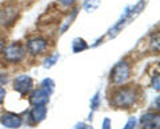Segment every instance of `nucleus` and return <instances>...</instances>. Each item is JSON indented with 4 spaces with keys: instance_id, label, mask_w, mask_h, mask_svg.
Here are the masks:
<instances>
[{
    "instance_id": "nucleus-14",
    "label": "nucleus",
    "mask_w": 160,
    "mask_h": 129,
    "mask_svg": "<svg viewBox=\"0 0 160 129\" xmlns=\"http://www.w3.org/2000/svg\"><path fill=\"white\" fill-rule=\"evenodd\" d=\"M59 60V53H52V55H48V56L44 59V61H43V67L48 69V68H52L55 64L58 63Z\"/></svg>"
},
{
    "instance_id": "nucleus-24",
    "label": "nucleus",
    "mask_w": 160,
    "mask_h": 129,
    "mask_svg": "<svg viewBox=\"0 0 160 129\" xmlns=\"http://www.w3.org/2000/svg\"><path fill=\"white\" fill-rule=\"evenodd\" d=\"M4 47H6V41H4V37L0 36V55H2Z\"/></svg>"
},
{
    "instance_id": "nucleus-1",
    "label": "nucleus",
    "mask_w": 160,
    "mask_h": 129,
    "mask_svg": "<svg viewBox=\"0 0 160 129\" xmlns=\"http://www.w3.org/2000/svg\"><path fill=\"white\" fill-rule=\"evenodd\" d=\"M140 98V89L133 85H120L113 89L109 103L116 109H129L138 104Z\"/></svg>"
},
{
    "instance_id": "nucleus-20",
    "label": "nucleus",
    "mask_w": 160,
    "mask_h": 129,
    "mask_svg": "<svg viewBox=\"0 0 160 129\" xmlns=\"http://www.w3.org/2000/svg\"><path fill=\"white\" fill-rule=\"evenodd\" d=\"M102 129H112V121L109 117H104L102 122Z\"/></svg>"
},
{
    "instance_id": "nucleus-2",
    "label": "nucleus",
    "mask_w": 160,
    "mask_h": 129,
    "mask_svg": "<svg viewBox=\"0 0 160 129\" xmlns=\"http://www.w3.org/2000/svg\"><path fill=\"white\" fill-rule=\"evenodd\" d=\"M146 7V2L144 0H142V2H139L138 4H135L133 7H128L126 8V11H124V13L122 15V17L119 19V20L116 22V24L109 29L108 31V37L109 39H113L116 37L118 35L123 31L124 28H126L129 23H131L135 17L138 16V15L143 11V8Z\"/></svg>"
},
{
    "instance_id": "nucleus-22",
    "label": "nucleus",
    "mask_w": 160,
    "mask_h": 129,
    "mask_svg": "<svg viewBox=\"0 0 160 129\" xmlns=\"http://www.w3.org/2000/svg\"><path fill=\"white\" fill-rule=\"evenodd\" d=\"M6 96H7V91L4 87H0V107L4 104V100H6Z\"/></svg>"
},
{
    "instance_id": "nucleus-16",
    "label": "nucleus",
    "mask_w": 160,
    "mask_h": 129,
    "mask_svg": "<svg viewBox=\"0 0 160 129\" xmlns=\"http://www.w3.org/2000/svg\"><path fill=\"white\" fill-rule=\"evenodd\" d=\"M40 87L44 88L46 91H48V92L52 95V92H53V89H55V81L52 80V79L47 77V79H44V80L40 83Z\"/></svg>"
},
{
    "instance_id": "nucleus-12",
    "label": "nucleus",
    "mask_w": 160,
    "mask_h": 129,
    "mask_svg": "<svg viewBox=\"0 0 160 129\" xmlns=\"http://www.w3.org/2000/svg\"><path fill=\"white\" fill-rule=\"evenodd\" d=\"M78 13H79V8H73L72 11H69V13L67 15V17L64 19L62 24H60V28H59V35H63V33L66 32L69 27L72 26V23H73L75 19H76Z\"/></svg>"
},
{
    "instance_id": "nucleus-26",
    "label": "nucleus",
    "mask_w": 160,
    "mask_h": 129,
    "mask_svg": "<svg viewBox=\"0 0 160 129\" xmlns=\"http://www.w3.org/2000/svg\"><path fill=\"white\" fill-rule=\"evenodd\" d=\"M84 129H93V127L92 125H86V127H84Z\"/></svg>"
},
{
    "instance_id": "nucleus-10",
    "label": "nucleus",
    "mask_w": 160,
    "mask_h": 129,
    "mask_svg": "<svg viewBox=\"0 0 160 129\" xmlns=\"http://www.w3.org/2000/svg\"><path fill=\"white\" fill-rule=\"evenodd\" d=\"M139 124L142 129H159L160 117L158 112H146L139 118Z\"/></svg>"
},
{
    "instance_id": "nucleus-8",
    "label": "nucleus",
    "mask_w": 160,
    "mask_h": 129,
    "mask_svg": "<svg viewBox=\"0 0 160 129\" xmlns=\"http://www.w3.org/2000/svg\"><path fill=\"white\" fill-rule=\"evenodd\" d=\"M23 117L13 112H3L0 115V124L6 129H19L23 125Z\"/></svg>"
},
{
    "instance_id": "nucleus-17",
    "label": "nucleus",
    "mask_w": 160,
    "mask_h": 129,
    "mask_svg": "<svg viewBox=\"0 0 160 129\" xmlns=\"http://www.w3.org/2000/svg\"><path fill=\"white\" fill-rule=\"evenodd\" d=\"M99 107H100V92H96L95 96L91 98V111L92 112L98 111Z\"/></svg>"
},
{
    "instance_id": "nucleus-23",
    "label": "nucleus",
    "mask_w": 160,
    "mask_h": 129,
    "mask_svg": "<svg viewBox=\"0 0 160 129\" xmlns=\"http://www.w3.org/2000/svg\"><path fill=\"white\" fill-rule=\"evenodd\" d=\"M159 81H160V77H159V75H156V76H153V79H152V88L155 89L156 92H159Z\"/></svg>"
},
{
    "instance_id": "nucleus-13",
    "label": "nucleus",
    "mask_w": 160,
    "mask_h": 129,
    "mask_svg": "<svg viewBox=\"0 0 160 129\" xmlns=\"http://www.w3.org/2000/svg\"><path fill=\"white\" fill-rule=\"evenodd\" d=\"M71 48H72L73 53H80V52L88 49V44L83 37H75L71 43Z\"/></svg>"
},
{
    "instance_id": "nucleus-25",
    "label": "nucleus",
    "mask_w": 160,
    "mask_h": 129,
    "mask_svg": "<svg viewBox=\"0 0 160 129\" xmlns=\"http://www.w3.org/2000/svg\"><path fill=\"white\" fill-rule=\"evenodd\" d=\"M84 127H86V124H84V122H78L73 129H84Z\"/></svg>"
},
{
    "instance_id": "nucleus-4",
    "label": "nucleus",
    "mask_w": 160,
    "mask_h": 129,
    "mask_svg": "<svg viewBox=\"0 0 160 129\" xmlns=\"http://www.w3.org/2000/svg\"><path fill=\"white\" fill-rule=\"evenodd\" d=\"M131 73H132L131 64L127 60H122L115 64L113 68L111 69L109 81H111V84H113V87L124 85L131 79Z\"/></svg>"
},
{
    "instance_id": "nucleus-21",
    "label": "nucleus",
    "mask_w": 160,
    "mask_h": 129,
    "mask_svg": "<svg viewBox=\"0 0 160 129\" xmlns=\"http://www.w3.org/2000/svg\"><path fill=\"white\" fill-rule=\"evenodd\" d=\"M8 81H9V77H8L7 73H2V72H0V87L6 85Z\"/></svg>"
},
{
    "instance_id": "nucleus-5",
    "label": "nucleus",
    "mask_w": 160,
    "mask_h": 129,
    "mask_svg": "<svg viewBox=\"0 0 160 129\" xmlns=\"http://www.w3.org/2000/svg\"><path fill=\"white\" fill-rule=\"evenodd\" d=\"M19 7L16 4L8 3L4 4L3 7H0V27L2 28H9L16 23L19 17Z\"/></svg>"
},
{
    "instance_id": "nucleus-15",
    "label": "nucleus",
    "mask_w": 160,
    "mask_h": 129,
    "mask_svg": "<svg viewBox=\"0 0 160 129\" xmlns=\"http://www.w3.org/2000/svg\"><path fill=\"white\" fill-rule=\"evenodd\" d=\"M99 6H100V0H84V3H83V8L86 9L87 12L96 11Z\"/></svg>"
},
{
    "instance_id": "nucleus-11",
    "label": "nucleus",
    "mask_w": 160,
    "mask_h": 129,
    "mask_svg": "<svg viewBox=\"0 0 160 129\" xmlns=\"http://www.w3.org/2000/svg\"><path fill=\"white\" fill-rule=\"evenodd\" d=\"M47 105H36L31 109V112H29V120H31V124L32 125H38L42 121L46 120L47 117Z\"/></svg>"
},
{
    "instance_id": "nucleus-18",
    "label": "nucleus",
    "mask_w": 160,
    "mask_h": 129,
    "mask_svg": "<svg viewBox=\"0 0 160 129\" xmlns=\"http://www.w3.org/2000/svg\"><path fill=\"white\" fill-rule=\"evenodd\" d=\"M138 125V120H136V117H129L128 118V121L126 122V125H124L123 129H135Z\"/></svg>"
},
{
    "instance_id": "nucleus-3",
    "label": "nucleus",
    "mask_w": 160,
    "mask_h": 129,
    "mask_svg": "<svg viewBox=\"0 0 160 129\" xmlns=\"http://www.w3.org/2000/svg\"><path fill=\"white\" fill-rule=\"evenodd\" d=\"M2 55H3V59L6 63L16 65V64H20L26 60L27 51H26V47H24L22 43L13 41L4 47Z\"/></svg>"
},
{
    "instance_id": "nucleus-19",
    "label": "nucleus",
    "mask_w": 160,
    "mask_h": 129,
    "mask_svg": "<svg viewBox=\"0 0 160 129\" xmlns=\"http://www.w3.org/2000/svg\"><path fill=\"white\" fill-rule=\"evenodd\" d=\"M76 2H78V0H58V3L60 4V6H62V7H66V8L72 7Z\"/></svg>"
},
{
    "instance_id": "nucleus-7",
    "label": "nucleus",
    "mask_w": 160,
    "mask_h": 129,
    "mask_svg": "<svg viewBox=\"0 0 160 129\" xmlns=\"http://www.w3.org/2000/svg\"><path fill=\"white\" fill-rule=\"evenodd\" d=\"M12 88L16 91L19 95H28L33 89V80L29 75H19L13 79L12 81Z\"/></svg>"
},
{
    "instance_id": "nucleus-6",
    "label": "nucleus",
    "mask_w": 160,
    "mask_h": 129,
    "mask_svg": "<svg viewBox=\"0 0 160 129\" xmlns=\"http://www.w3.org/2000/svg\"><path fill=\"white\" fill-rule=\"evenodd\" d=\"M26 51L31 56H42L48 52L49 41L43 36H32L26 43Z\"/></svg>"
},
{
    "instance_id": "nucleus-9",
    "label": "nucleus",
    "mask_w": 160,
    "mask_h": 129,
    "mask_svg": "<svg viewBox=\"0 0 160 129\" xmlns=\"http://www.w3.org/2000/svg\"><path fill=\"white\" fill-rule=\"evenodd\" d=\"M49 96L51 93L48 91H46L44 88H38V89H32L29 92V97H28V101L32 107H36V105H47L48 101H49Z\"/></svg>"
}]
</instances>
